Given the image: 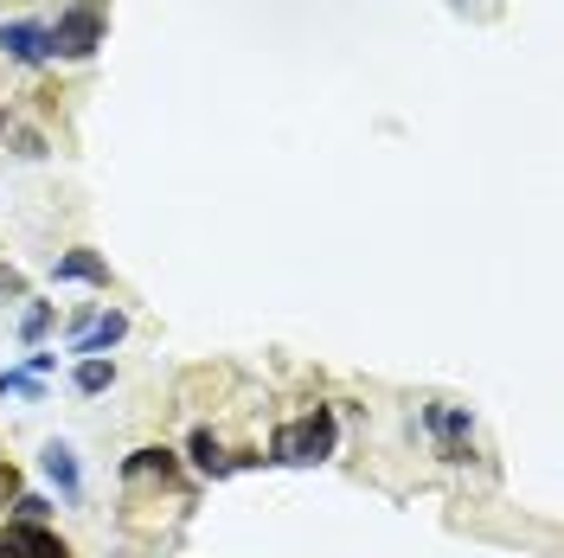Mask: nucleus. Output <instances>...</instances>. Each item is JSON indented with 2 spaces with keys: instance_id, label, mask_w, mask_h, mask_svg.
Segmentation results:
<instances>
[{
  "instance_id": "obj_7",
  "label": "nucleus",
  "mask_w": 564,
  "mask_h": 558,
  "mask_svg": "<svg viewBox=\"0 0 564 558\" xmlns=\"http://www.w3.org/2000/svg\"><path fill=\"white\" fill-rule=\"evenodd\" d=\"M52 277L58 282H109V264L97 250H65V257L52 264Z\"/></svg>"
},
{
  "instance_id": "obj_2",
  "label": "nucleus",
  "mask_w": 564,
  "mask_h": 558,
  "mask_svg": "<svg viewBox=\"0 0 564 558\" xmlns=\"http://www.w3.org/2000/svg\"><path fill=\"white\" fill-rule=\"evenodd\" d=\"M104 45V13L97 7H65L52 26V58H90Z\"/></svg>"
},
{
  "instance_id": "obj_8",
  "label": "nucleus",
  "mask_w": 564,
  "mask_h": 558,
  "mask_svg": "<svg viewBox=\"0 0 564 558\" xmlns=\"http://www.w3.org/2000/svg\"><path fill=\"white\" fill-rule=\"evenodd\" d=\"M70 379H77V391H84V398H97V391H109V385H116V360H77V373H70Z\"/></svg>"
},
{
  "instance_id": "obj_11",
  "label": "nucleus",
  "mask_w": 564,
  "mask_h": 558,
  "mask_svg": "<svg viewBox=\"0 0 564 558\" xmlns=\"http://www.w3.org/2000/svg\"><path fill=\"white\" fill-rule=\"evenodd\" d=\"M45 328H52V302H33V309L20 314V341H26V347L45 341Z\"/></svg>"
},
{
  "instance_id": "obj_4",
  "label": "nucleus",
  "mask_w": 564,
  "mask_h": 558,
  "mask_svg": "<svg viewBox=\"0 0 564 558\" xmlns=\"http://www.w3.org/2000/svg\"><path fill=\"white\" fill-rule=\"evenodd\" d=\"M0 52H7L13 65H45V58H52V26H39V20H7V26H0Z\"/></svg>"
},
{
  "instance_id": "obj_6",
  "label": "nucleus",
  "mask_w": 564,
  "mask_h": 558,
  "mask_svg": "<svg viewBox=\"0 0 564 558\" xmlns=\"http://www.w3.org/2000/svg\"><path fill=\"white\" fill-rule=\"evenodd\" d=\"M39 469H45V482L65 494V501L84 494V469H77V450H70V443H45V450H39Z\"/></svg>"
},
{
  "instance_id": "obj_13",
  "label": "nucleus",
  "mask_w": 564,
  "mask_h": 558,
  "mask_svg": "<svg viewBox=\"0 0 564 558\" xmlns=\"http://www.w3.org/2000/svg\"><path fill=\"white\" fill-rule=\"evenodd\" d=\"M20 514H26V521H45V514H52V507H45V501H39V494H20Z\"/></svg>"
},
{
  "instance_id": "obj_12",
  "label": "nucleus",
  "mask_w": 564,
  "mask_h": 558,
  "mask_svg": "<svg viewBox=\"0 0 564 558\" xmlns=\"http://www.w3.org/2000/svg\"><path fill=\"white\" fill-rule=\"evenodd\" d=\"M52 366H58V360H52V353H26V366H20V373H33V379H45V373H52Z\"/></svg>"
},
{
  "instance_id": "obj_3",
  "label": "nucleus",
  "mask_w": 564,
  "mask_h": 558,
  "mask_svg": "<svg viewBox=\"0 0 564 558\" xmlns=\"http://www.w3.org/2000/svg\"><path fill=\"white\" fill-rule=\"evenodd\" d=\"M423 423L436 430V443H443V462H468V437H475V423L462 405H423Z\"/></svg>"
},
{
  "instance_id": "obj_9",
  "label": "nucleus",
  "mask_w": 564,
  "mask_h": 558,
  "mask_svg": "<svg viewBox=\"0 0 564 558\" xmlns=\"http://www.w3.org/2000/svg\"><path fill=\"white\" fill-rule=\"evenodd\" d=\"M193 462H199L206 475H231V455L212 443V430H193Z\"/></svg>"
},
{
  "instance_id": "obj_5",
  "label": "nucleus",
  "mask_w": 564,
  "mask_h": 558,
  "mask_svg": "<svg viewBox=\"0 0 564 558\" xmlns=\"http://www.w3.org/2000/svg\"><path fill=\"white\" fill-rule=\"evenodd\" d=\"M122 334H129V314L109 309V314H97V321L70 341V353H77V360H109V347H122Z\"/></svg>"
},
{
  "instance_id": "obj_1",
  "label": "nucleus",
  "mask_w": 564,
  "mask_h": 558,
  "mask_svg": "<svg viewBox=\"0 0 564 558\" xmlns=\"http://www.w3.org/2000/svg\"><path fill=\"white\" fill-rule=\"evenodd\" d=\"M327 455H334V411H308V418L282 423L270 443V462H289V469H315Z\"/></svg>"
},
{
  "instance_id": "obj_10",
  "label": "nucleus",
  "mask_w": 564,
  "mask_h": 558,
  "mask_svg": "<svg viewBox=\"0 0 564 558\" xmlns=\"http://www.w3.org/2000/svg\"><path fill=\"white\" fill-rule=\"evenodd\" d=\"M0 398H20V405H39V398H45V385H39L33 373H20V366H13V373H0Z\"/></svg>"
}]
</instances>
